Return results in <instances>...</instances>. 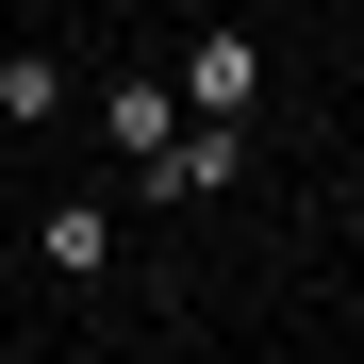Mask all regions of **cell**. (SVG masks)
<instances>
[{
  "label": "cell",
  "mask_w": 364,
  "mask_h": 364,
  "mask_svg": "<svg viewBox=\"0 0 364 364\" xmlns=\"http://www.w3.org/2000/svg\"><path fill=\"white\" fill-rule=\"evenodd\" d=\"M232 166H249V133H232V116H182V133H166L149 166H116V182H133V215H199Z\"/></svg>",
  "instance_id": "6da1fadb"
},
{
  "label": "cell",
  "mask_w": 364,
  "mask_h": 364,
  "mask_svg": "<svg viewBox=\"0 0 364 364\" xmlns=\"http://www.w3.org/2000/svg\"><path fill=\"white\" fill-rule=\"evenodd\" d=\"M33 282H50V298H100V282H116V199H100V182L33 199Z\"/></svg>",
  "instance_id": "7a4b0ae2"
},
{
  "label": "cell",
  "mask_w": 364,
  "mask_h": 364,
  "mask_svg": "<svg viewBox=\"0 0 364 364\" xmlns=\"http://www.w3.org/2000/svg\"><path fill=\"white\" fill-rule=\"evenodd\" d=\"M166 83H182V116H232V133H249V116H265V33H232V17H215V33H182V67H166Z\"/></svg>",
  "instance_id": "3957f363"
},
{
  "label": "cell",
  "mask_w": 364,
  "mask_h": 364,
  "mask_svg": "<svg viewBox=\"0 0 364 364\" xmlns=\"http://www.w3.org/2000/svg\"><path fill=\"white\" fill-rule=\"evenodd\" d=\"M166 133H182V83H166V67H116V83H100V149H116V166H149Z\"/></svg>",
  "instance_id": "277c9868"
},
{
  "label": "cell",
  "mask_w": 364,
  "mask_h": 364,
  "mask_svg": "<svg viewBox=\"0 0 364 364\" xmlns=\"http://www.w3.org/2000/svg\"><path fill=\"white\" fill-rule=\"evenodd\" d=\"M67 116H83V83H67V50H0V133H67Z\"/></svg>",
  "instance_id": "5b68a950"
}]
</instances>
